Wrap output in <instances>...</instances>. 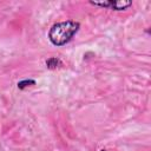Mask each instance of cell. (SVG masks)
I'll list each match as a JSON object with an SVG mask.
<instances>
[{"instance_id":"277c9868","label":"cell","mask_w":151,"mask_h":151,"mask_svg":"<svg viewBox=\"0 0 151 151\" xmlns=\"http://www.w3.org/2000/svg\"><path fill=\"white\" fill-rule=\"evenodd\" d=\"M34 84H35V80H33V79H24V80L18 81V88L24 90V88H26L28 86H32Z\"/></svg>"},{"instance_id":"5b68a950","label":"cell","mask_w":151,"mask_h":151,"mask_svg":"<svg viewBox=\"0 0 151 151\" xmlns=\"http://www.w3.org/2000/svg\"><path fill=\"white\" fill-rule=\"evenodd\" d=\"M100 151H107V150H100Z\"/></svg>"},{"instance_id":"3957f363","label":"cell","mask_w":151,"mask_h":151,"mask_svg":"<svg viewBox=\"0 0 151 151\" xmlns=\"http://www.w3.org/2000/svg\"><path fill=\"white\" fill-rule=\"evenodd\" d=\"M61 65V61L58 59V58H50V59H47V61H46V66L48 67V68H51V70H53V68H57V67H59Z\"/></svg>"},{"instance_id":"6da1fadb","label":"cell","mask_w":151,"mask_h":151,"mask_svg":"<svg viewBox=\"0 0 151 151\" xmlns=\"http://www.w3.org/2000/svg\"><path fill=\"white\" fill-rule=\"evenodd\" d=\"M80 24L73 20H66L54 24L48 31V39L54 46H63L67 44L78 32Z\"/></svg>"},{"instance_id":"7a4b0ae2","label":"cell","mask_w":151,"mask_h":151,"mask_svg":"<svg viewBox=\"0 0 151 151\" xmlns=\"http://www.w3.org/2000/svg\"><path fill=\"white\" fill-rule=\"evenodd\" d=\"M91 5L93 6H99V7H105V8H111L114 11H124L126 8H129L130 6H132L131 1H90Z\"/></svg>"}]
</instances>
